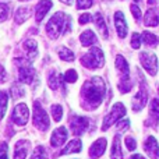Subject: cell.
I'll return each instance as SVG.
<instances>
[{
    "mask_svg": "<svg viewBox=\"0 0 159 159\" xmlns=\"http://www.w3.org/2000/svg\"><path fill=\"white\" fill-rule=\"evenodd\" d=\"M81 95H82V105H84L85 109H88V110L96 109L102 103V101H103L105 82L99 77H93V78L88 80L82 85Z\"/></svg>",
    "mask_w": 159,
    "mask_h": 159,
    "instance_id": "obj_1",
    "label": "cell"
},
{
    "mask_svg": "<svg viewBox=\"0 0 159 159\" xmlns=\"http://www.w3.org/2000/svg\"><path fill=\"white\" fill-rule=\"evenodd\" d=\"M70 30H71V18L61 11L56 13L46 24V32L50 39L59 38L61 34L69 32Z\"/></svg>",
    "mask_w": 159,
    "mask_h": 159,
    "instance_id": "obj_2",
    "label": "cell"
},
{
    "mask_svg": "<svg viewBox=\"0 0 159 159\" xmlns=\"http://www.w3.org/2000/svg\"><path fill=\"white\" fill-rule=\"evenodd\" d=\"M105 63V57H103V52L99 48H92L87 55H84L81 57V64L84 67L89 70H96L101 69Z\"/></svg>",
    "mask_w": 159,
    "mask_h": 159,
    "instance_id": "obj_3",
    "label": "cell"
},
{
    "mask_svg": "<svg viewBox=\"0 0 159 159\" xmlns=\"http://www.w3.org/2000/svg\"><path fill=\"white\" fill-rule=\"evenodd\" d=\"M126 115V107L121 102H117V103L113 105V107L110 109V112L105 116L103 119V126H102V131H106L109 130V127H112L116 121H119L123 116Z\"/></svg>",
    "mask_w": 159,
    "mask_h": 159,
    "instance_id": "obj_4",
    "label": "cell"
},
{
    "mask_svg": "<svg viewBox=\"0 0 159 159\" xmlns=\"http://www.w3.org/2000/svg\"><path fill=\"white\" fill-rule=\"evenodd\" d=\"M32 120H34V126H35L36 129H39L41 131H46L50 126L49 116H48V113L43 110V107L41 106L39 102H35V103H34Z\"/></svg>",
    "mask_w": 159,
    "mask_h": 159,
    "instance_id": "obj_5",
    "label": "cell"
},
{
    "mask_svg": "<svg viewBox=\"0 0 159 159\" xmlns=\"http://www.w3.org/2000/svg\"><path fill=\"white\" fill-rule=\"evenodd\" d=\"M30 63H31L30 60H21V66H20V69H18V78L21 82H25V84L31 85L35 81L36 73Z\"/></svg>",
    "mask_w": 159,
    "mask_h": 159,
    "instance_id": "obj_6",
    "label": "cell"
},
{
    "mask_svg": "<svg viewBox=\"0 0 159 159\" xmlns=\"http://www.w3.org/2000/svg\"><path fill=\"white\" fill-rule=\"evenodd\" d=\"M140 61L143 64V67L147 70V73H149L151 75H157L158 73V57L154 53L149 52H143L140 55Z\"/></svg>",
    "mask_w": 159,
    "mask_h": 159,
    "instance_id": "obj_7",
    "label": "cell"
},
{
    "mask_svg": "<svg viewBox=\"0 0 159 159\" xmlns=\"http://www.w3.org/2000/svg\"><path fill=\"white\" fill-rule=\"evenodd\" d=\"M30 119V109L25 103H18L13 110L11 115V120L17 124V126H25Z\"/></svg>",
    "mask_w": 159,
    "mask_h": 159,
    "instance_id": "obj_8",
    "label": "cell"
},
{
    "mask_svg": "<svg viewBox=\"0 0 159 159\" xmlns=\"http://www.w3.org/2000/svg\"><path fill=\"white\" fill-rule=\"evenodd\" d=\"M88 126H89V120L82 116H73L70 119V129L74 135H81L82 133L87 131Z\"/></svg>",
    "mask_w": 159,
    "mask_h": 159,
    "instance_id": "obj_9",
    "label": "cell"
},
{
    "mask_svg": "<svg viewBox=\"0 0 159 159\" xmlns=\"http://www.w3.org/2000/svg\"><path fill=\"white\" fill-rule=\"evenodd\" d=\"M148 102V92L145 91V88L141 87L140 91L137 92V95L133 98V110L134 112H140L144 109V106Z\"/></svg>",
    "mask_w": 159,
    "mask_h": 159,
    "instance_id": "obj_10",
    "label": "cell"
},
{
    "mask_svg": "<svg viewBox=\"0 0 159 159\" xmlns=\"http://www.w3.org/2000/svg\"><path fill=\"white\" fill-rule=\"evenodd\" d=\"M67 140V130L66 127H59L55 131L52 133V137H50V145L53 148H57L61 147L64 144V141Z\"/></svg>",
    "mask_w": 159,
    "mask_h": 159,
    "instance_id": "obj_11",
    "label": "cell"
},
{
    "mask_svg": "<svg viewBox=\"0 0 159 159\" xmlns=\"http://www.w3.org/2000/svg\"><path fill=\"white\" fill-rule=\"evenodd\" d=\"M144 148H145V152L148 154V157L151 159H159V145L154 135H149L145 140Z\"/></svg>",
    "mask_w": 159,
    "mask_h": 159,
    "instance_id": "obj_12",
    "label": "cell"
},
{
    "mask_svg": "<svg viewBox=\"0 0 159 159\" xmlns=\"http://www.w3.org/2000/svg\"><path fill=\"white\" fill-rule=\"evenodd\" d=\"M53 3L52 0H41V2L36 4V8H35V18H36V22H41L43 20V17L48 14V11L52 8Z\"/></svg>",
    "mask_w": 159,
    "mask_h": 159,
    "instance_id": "obj_13",
    "label": "cell"
},
{
    "mask_svg": "<svg viewBox=\"0 0 159 159\" xmlns=\"http://www.w3.org/2000/svg\"><path fill=\"white\" fill-rule=\"evenodd\" d=\"M115 27L116 31H117V35L120 38H124L127 35V22L121 11H116L115 14Z\"/></svg>",
    "mask_w": 159,
    "mask_h": 159,
    "instance_id": "obj_14",
    "label": "cell"
},
{
    "mask_svg": "<svg viewBox=\"0 0 159 159\" xmlns=\"http://www.w3.org/2000/svg\"><path fill=\"white\" fill-rule=\"evenodd\" d=\"M106 138H99L95 143L92 144L89 149V155L91 158H101L105 154V149H106Z\"/></svg>",
    "mask_w": 159,
    "mask_h": 159,
    "instance_id": "obj_15",
    "label": "cell"
},
{
    "mask_svg": "<svg viewBox=\"0 0 159 159\" xmlns=\"http://www.w3.org/2000/svg\"><path fill=\"white\" fill-rule=\"evenodd\" d=\"M30 141L27 140H21L16 144V148H14V159H25L28 154V149H30Z\"/></svg>",
    "mask_w": 159,
    "mask_h": 159,
    "instance_id": "obj_16",
    "label": "cell"
},
{
    "mask_svg": "<svg viewBox=\"0 0 159 159\" xmlns=\"http://www.w3.org/2000/svg\"><path fill=\"white\" fill-rule=\"evenodd\" d=\"M22 49L27 53V57L30 61H32L34 59L38 56V45L34 39H27V41L22 43Z\"/></svg>",
    "mask_w": 159,
    "mask_h": 159,
    "instance_id": "obj_17",
    "label": "cell"
},
{
    "mask_svg": "<svg viewBox=\"0 0 159 159\" xmlns=\"http://www.w3.org/2000/svg\"><path fill=\"white\" fill-rule=\"evenodd\" d=\"M159 24V11L157 8H148L144 17V25L147 27H157Z\"/></svg>",
    "mask_w": 159,
    "mask_h": 159,
    "instance_id": "obj_18",
    "label": "cell"
},
{
    "mask_svg": "<svg viewBox=\"0 0 159 159\" xmlns=\"http://www.w3.org/2000/svg\"><path fill=\"white\" fill-rule=\"evenodd\" d=\"M63 81H64L63 77H61V75H59V73L55 71V70H52V71H50V74H49V77H48V84H49L50 89H53V91L57 89V88L63 84Z\"/></svg>",
    "mask_w": 159,
    "mask_h": 159,
    "instance_id": "obj_19",
    "label": "cell"
},
{
    "mask_svg": "<svg viewBox=\"0 0 159 159\" xmlns=\"http://www.w3.org/2000/svg\"><path fill=\"white\" fill-rule=\"evenodd\" d=\"M93 22H95L96 28L101 31L102 35H103L105 38H107V36H109V32H107V27H106V22H105V18L101 13H96L95 16H93Z\"/></svg>",
    "mask_w": 159,
    "mask_h": 159,
    "instance_id": "obj_20",
    "label": "cell"
},
{
    "mask_svg": "<svg viewBox=\"0 0 159 159\" xmlns=\"http://www.w3.org/2000/svg\"><path fill=\"white\" fill-rule=\"evenodd\" d=\"M31 13H32V8L31 7H20L16 13V17H14V18H16V22L17 24L25 22L31 17Z\"/></svg>",
    "mask_w": 159,
    "mask_h": 159,
    "instance_id": "obj_21",
    "label": "cell"
},
{
    "mask_svg": "<svg viewBox=\"0 0 159 159\" xmlns=\"http://www.w3.org/2000/svg\"><path fill=\"white\" fill-rule=\"evenodd\" d=\"M81 151V141L80 140H73L66 145V148L61 149L60 155H67V154H77Z\"/></svg>",
    "mask_w": 159,
    "mask_h": 159,
    "instance_id": "obj_22",
    "label": "cell"
},
{
    "mask_svg": "<svg viewBox=\"0 0 159 159\" xmlns=\"http://www.w3.org/2000/svg\"><path fill=\"white\" fill-rule=\"evenodd\" d=\"M80 41H81L82 46H87L88 48V46H91V45L96 43V36H95V34H93L92 31L88 30V31H85V32L81 34Z\"/></svg>",
    "mask_w": 159,
    "mask_h": 159,
    "instance_id": "obj_23",
    "label": "cell"
},
{
    "mask_svg": "<svg viewBox=\"0 0 159 159\" xmlns=\"http://www.w3.org/2000/svg\"><path fill=\"white\" fill-rule=\"evenodd\" d=\"M110 157H112V159H123V154H121V149H120V137H119V135H116V137L113 138Z\"/></svg>",
    "mask_w": 159,
    "mask_h": 159,
    "instance_id": "obj_24",
    "label": "cell"
},
{
    "mask_svg": "<svg viewBox=\"0 0 159 159\" xmlns=\"http://www.w3.org/2000/svg\"><path fill=\"white\" fill-rule=\"evenodd\" d=\"M141 36H143V41H144V43H145L147 46L154 48V46H157L158 42H159L158 36L155 35V34H152V32H148V31H145Z\"/></svg>",
    "mask_w": 159,
    "mask_h": 159,
    "instance_id": "obj_25",
    "label": "cell"
},
{
    "mask_svg": "<svg viewBox=\"0 0 159 159\" xmlns=\"http://www.w3.org/2000/svg\"><path fill=\"white\" fill-rule=\"evenodd\" d=\"M149 116L155 123L159 121V99H152L151 105H149Z\"/></svg>",
    "mask_w": 159,
    "mask_h": 159,
    "instance_id": "obj_26",
    "label": "cell"
},
{
    "mask_svg": "<svg viewBox=\"0 0 159 159\" xmlns=\"http://www.w3.org/2000/svg\"><path fill=\"white\" fill-rule=\"evenodd\" d=\"M7 103H8V96L4 91H0V120H3L7 110Z\"/></svg>",
    "mask_w": 159,
    "mask_h": 159,
    "instance_id": "obj_27",
    "label": "cell"
},
{
    "mask_svg": "<svg viewBox=\"0 0 159 159\" xmlns=\"http://www.w3.org/2000/svg\"><path fill=\"white\" fill-rule=\"evenodd\" d=\"M10 93H11V98H13L14 101H17V99H20L21 96L25 95V91L20 84H14L10 89Z\"/></svg>",
    "mask_w": 159,
    "mask_h": 159,
    "instance_id": "obj_28",
    "label": "cell"
},
{
    "mask_svg": "<svg viewBox=\"0 0 159 159\" xmlns=\"http://www.w3.org/2000/svg\"><path fill=\"white\" fill-rule=\"evenodd\" d=\"M59 57H60L61 60L73 61L74 60V53H73L69 48H60V49H59Z\"/></svg>",
    "mask_w": 159,
    "mask_h": 159,
    "instance_id": "obj_29",
    "label": "cell"
},
{
    "mask_svg": "<svg viewBox=\"0 0 159 159\" xmlns=\"http://www.w3.org/2000/svg\"><path fill=\"white\" fill-rule=\"evenodd\" d=\"M31 159H48V152L43 147H36L32 152Z\"/></svg>",
    "mask_w": 159,
    "mask_h": 159,
    "instance_id": "obj_30",
    "label": "cell"
},
{
    "mask_svg": "<svg viewBox=\"0 0 159 159\" xmlns=\"http://www.w3.org/2000/svg\"><path fill=\"white\" fill-rule=\"evenodd\" d=\"M52 116L55 119V121H60L63 117V107L60 105H52Z\"/></svg>",
    "mask_w": 159,
    "mask_h": 159,
    "instance_id": "obj_31",
    "label": "cell"
},
{
    "mask_svg": "<svg viewBox=\"0 0 159 159\" xmlns=\"http://www.w3.org/2000/svg\"><path fill=\"white\" fill-rule=\"evenodd\" d=\"M10 13V4L8 3H0V22L6 21Z\"/></svg>",
    "mask_w": 159,
    "mask_h": 159,
    "instance_id": "obj_32",
    "label": "cell"
},
{
    "mask_svg": "<svg viewBox=\"0 0 159 159\" xmlns=\"http://www.w3.org/2000/svg\"><path fill=\"white\" fill-rule=\"evenodd\" d=\"M64 81L66 82H75L77 81V78H78V74H77V71L75 70H69V71H66V74H64Z\"/></svg>",
    "mask_w": 159,
    "mask_h": 159,
    "instance_id": "obj_33",
    "label": "cell"
},
{
    "mask_svg": "<svg viewBox=\"0 0 159 159\" xmlns=\"http://www.w3.org/2000/svg\"><path fill=\"white\" fill-rule=\"evenodd\" d=\"M92 4H93V0H77V8L78 10L89 8Z\"/></svg>",
    "mask_w": 159,
    "mask_h": 159,
    "instance_id": "obj_34",
    "label": "cell"
},
{
    "mask_svg": "<svg viewBox=\"0 0 159 159\" xmlns=\"http://www.w3.org/2000/svg\"><path fill=\"white\" fill-rule=\"evenodd\" d=\"M131 46L134 48V49H138V48L141 46V35H140V34H137V32L133 34V36H131Z\"/></svg>",
    "mask_w": 159,
    "mask_h": 159,
    "instance_id": "obj_35",
    "label": "cell"
},
{
    "mask_svg": "<svg viewBox=\"0 0 159 159\" xmlns=\"http://www.w3.org/2000/svg\"><path fill=\"white\" fill-rule=\"evenodd\" d=\"M0 159H8V145H7V143L0 144Z\"/></svg>",
    "mask_w": 159,
    "mask_h": 159,
    "instance_id": "obj_36",
    "label": "cell"
},
{
    "mask_svg": "<svg viewBox=\"0 0 159 159\" xmlns=\"http://www.w3.org/2000/svg\"><path fill=\"white\" fill-rule=\"evenodd\" d=\"M130 10H131V13H133V17H134V18L138 21V20L141 18V10H140V7H138L137 4H131Z\"/></svg>",
    "mask_w": 159,
    "mask_h": 159,
    "instance_id": "obj_37",
    "label": "cell"
},
{
    "mask_svg": "<svg viewBox=\"0 0 159 159\" xmlns=\"http://www.w3.org/2000/svg\"><path fill=\"white\" fill-rule=\"evenodd\" d=\"M91 20H92V16H91V14H88V13H84L82 16H80L78 22H80L81 25H84V24H88Z\"/></svg>",
    "mask_w": 159,
    "mask_h": 159,
    "instance_id": "obj_38",
    "label": "cell"
},
{
    "mask_svg": "<svg viewBox=\"0 0 159 159\" xmlns=\"http://www.w3.org/2000/svg\"><path fill=\"white\" fill-rule=\"evenodd\" d=\"M126 147L127 149H130V151H134L135 147H137V144H135V140L131 137H126Z\"/></svg>",
    "mask_w": 159,
    "mask_h": 159,
    "instance_id": "obj_39",
    "label": "cell"
},
{
    "mask_svg": "<svg viewBox=\"0 0 159 159\" xmlns=\"http://www.w3.org/2000/svg\"><path fill=\"white\" fill-rule=\"evenodd\" d=\"M129 124H130V120H123V121H119L117 127L121 130V129H126V127H129Z\"/></svg>",
    "mask_w": 159,
    "mask_h": 159,
    "instance_id": "obj_40",
    "label": "cell"
},
{
    "mask_svg": "<svg viewBox=\"0 0 159 159\" xmlns=\"http://www.w3.org/2000/svg\"><path fill=\"white\" fill-rule=\"evenodd\" d=\"M6 80V70L3 69V66H0V82Z\"/></svg>",
    "mask_w": 159,
    "mask_h": 159,
    "instance_id": "obj_41",
    "label": "cell"
},
{
    "mask_svg": "<svg viewBox=\"0 0 159 159\" xmlns=\"http://www.w3.org/2000/svg\"><path fill=\"white\" fill-rule=\"evenodd\" d=\"M130 159H145V158H144L143 155H133V157L130 158Z\"/></svg>",
    "mask_w": 159,
    "mask_h": 159,
    "instance_id": "obj_42",
    "label": "cell"
},
{
    "mask_svg": "<svg viewBox=\"0 0 159 159\" xmlns=\"http://www.w3.org/2000/svg\"><path fill=\"white\" fill-rule=\"evenodd\" d=\"M61 3H64V4H67V6H70L73 3V0H60Z\"/></svg>",
    "mask_w": 159,
    "mask_h": 159,
    "instance_id": "obj_43",
    "label": "cell"
},
{
    "mask_svg": "<svg viewBox=\"0 0 159 159\" xmlns=\"http://www.w3.org/2000/svg\"><path fill=\"white\" fill-rule=\"evenodd\" d=\"M147 2H148V6H155L157 0H147Z\"/></svg>",
    "mask_w": 159,
    "mask_h": 159,
    "instance_id": "obj_44",
    "label": "cell"
},
{
    "mask_svg": "<svg viewBox=\"0 0 159 159\" xmlns=\"http://www.w3.org/2000/svg\"><path fill=\"white\" fill-rule=\"evenodd\" d=\"M20 2H25V0H20Z\"/></svg>",
    "mask_w": 159,
    "mask_h": 159,
    "instance_id": "obj_45",
    "label": "cell"
},
{
    "mask_svg": "<svg viewBox=\"0 0 159 159\" xmlns=\"http://www.w3.org/2000/svg\"><path fill=\"white\" fill-rule=\"evenodd\" d=\"M158 92H159V89H158Z\"/></svg>",
    "mask_w": 159,
    "mask_h": 159,
    "instance_id": "obj_46",
    "label": "cell"
}]
</instances>
